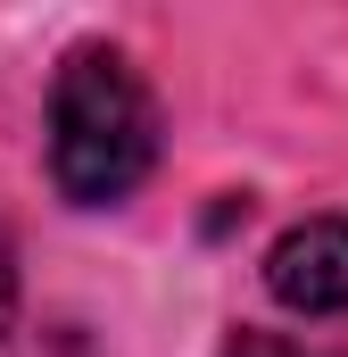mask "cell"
<instances>
[{"label": "cell", "mask_w": 348, "mask_h": 357, "mask_svg": "<svg viewBox=\"0 0 348 357\" xmlns=\"http://www.w3.org/2000/svg\"><path fill=\"white\" fill-rule=\"evenodd\" d=\"M224 357H307L299 341H282V333H232V349Z\"/></svg>", "instance_id": "cell-3"}, {"label": "cell", "mask_w": 348, "mask_h": 357, "mask_svg": "<svg viewBox=\"0 0 348 357\" xmlns=\"http://www.w3.org/2000/svg\"><path fill=\"white\" fill-rule=\"evenodd\" d=\"M158 158V100L125 50L84 42L50 91V175L75 208H108Z\"/></svg>", "instance_id": "cell-1"}, {"label": "cell", "mask_w": 348, "mask_h": 357, "mask_svg": "<svg viewBox=\"0 0 348 357\" xmlns=\"http://www.w3.org/2000/svg\"><path fill=\"white\" fill-rule=\"evenodd\" d=\"M265 282L282 307L299 316H340L348 307V216H307L274 241L265 258Z\"/></svg>", "instance_id": "cell-2"}, {"label": "cell", "mask_w": 348, "mask_h": 357, "mask_svg": "<svg viewBox=\"0 0 348 357\" xmlns=\"http://www.w3.org/2000/svg\"><path fill=\"white\" fill-rule=\"evenodd\" d=\"M8 299H17V274H8V250H0V333H8Z\"/></svg>", "instance_id": "cell-4"}]
</instances>
